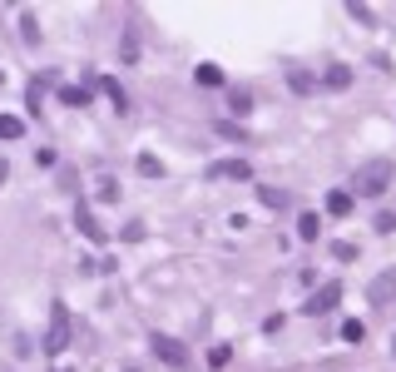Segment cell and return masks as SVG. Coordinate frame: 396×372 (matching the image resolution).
<instances>
[{
	"label": "cell",
	"mask_w": 396,
	"mask_h": 372,
	"mask_svg": "<svg viewBox=\"0 0 396 372\" xmlns=\"http://www.w3.org/2000/svg\"><path fill=\"white\" fill-rule=\"evenodd\" d=\"M367 293H372V303H391V298H396V269H386V273H376Z\"/></svg>",
	"instance_id": "8992f818"
},
{
	"label": "cell",
	"mask_w": 396,
	"mask_h": 372,
	"mask_svg": "<svg viewBox=\"0 0 396 372\" xmlns=\"http://www.w3.org/2000/svg\"><path fill=\"white\" fill-rule=\"evenodd\" d=\"M139 174H144V179H154V174H163V164H159L154 154H139Z\"/></svg>",
	"instance_id": "e0dca14e"
},
{
	"label": "cell",
	"mask_w": 396,
	"mask_h": 372,
	"mask_svg": "<svg viewBox=\"0 0 396 372\" xmlns=\"http://www.w3.org/2000/svg\"><path fill=\"white\" fill-rule=\"evenodd\" d=\"M75 224H80V234H85V238H94V243H104V229H99V219L89 214V208H75Z\"/></svg>",
	"instance_id": "ba28073f"
},
{
	"label": "cell",
	"mask_w": 396,
	"mask_h": 372,
	"mask_svg": "<svg viewBox=\"0 0 396 372\" xmlns=\"http://www.w3.org/2000/svg\"><path fill=\"white\" fill-rule=\"evenodd\" d=\"M25 134V120H15V115H0V139H20Z\"/></svg>",
	"instance_id": "7c38bea8"
},
{
	"label": "cell",
	"mask_w": 396,
	"mask_h": 372,
	"mask_svg": "<svg viewBox=\"0 0 396 372\" xmlns=\"http://www.w3.org/2000/svg\"><path fill=\"white\" fill-rule=\"evenodd\" d=\"M391 159H367V164L357 169V179H352V189L357 194H367V199H381L386 189H391Z\"/></svg>",
	"instance_id": "6da1fadb"
},
{
	"label": "cell",
	"mask_w": 396,
	"mask_h": 372,
	"mask_svg": "<svg viewBox=\"0 0 396 372\" xmlns=\"http://www.w3.org/2000/svg\"><path fill=\"white\" fill-rule=\"evenodd\" d=\"M149 348H154V357H163L168 367H189V352H184V343H179V338L154 333V343H149Z\"/></svg>",
	"instance_id": "277c9868"
},
{
	"label": "cell",
	"mask_w": 396,
	"mask_h": 372,
	"mask_svg": "<svg viewBox=\"0 0 396 372\" xmlns=\"http://www.w3.org/2000/svg\"><path fill=\"white\" fill-rule=\"evenodd\" d=\"M332 253H337V263H352V258H357V248H352V243H332Z\"/></svg>",
	"instance_id": "44dd1931"
},
{
	"label": "cell",
	"mask_w": 396,
	"mask_h": 372,
	"mask_svg": "<svg viewBox=\"0 0 396 372\" xmlns=\"http://www.w3.org/2000/svg\"><path fill=\"white\" fill-rule=\"evenodd\" d=\"M337 303H342V283H322V288L302 303V313H307V317H322V313H332Z\"/></svg>",
	"instance_id": "3957f363"
},
{
	"label": "cell",
	"mask_w": 396,
	"mask_h": 372,
	"mask_svg": "<svg viewBox=\"0 0 396 372\" xmlns=\"http://www.w3.org/2000/svg\"><path fill=\"white\" fill-rule=\"evenodd\" d=\"M258 199H263L267 208H288V194H282V189H272V184H267V189H258Z\"/></svg>",
	"instance_id": "5bb4252c"
},
{
	"label": "cell",
	"mask_w": 396,
	"mask_h": 372,
	"mask_svg": "<svg viewBox=\"0 0 396 372\" xmlns=\"http://www.w3.org/2000/svg\"><path fill=\"white\" fill-rule=\"evenodd\" d=\"M99 90H104V94H109V99H115V110H119V115H124V110H129V94H124V90H119V80H99Z\"/></svg>",
	"instance_id": "8fae6325"
},
{
	"label": "cell",
	"mask_w": 396,
	"mask_h": 372,
	"mask_svg": "<svg viewBox=\"0 0 396 372\" xmlns=\"http://www.w3.org/2000/svg\"><path fill=\"white\" fill-rule=\"evenodd\" d=\"M322 85H327V90H347V85H352V70H347V65H327Z\"/></svg>",
	"instance_id": "30bf717a"
},
{
	"label": "cell",
	"mask_w": 396,
	"mask_h": 372,
	"mask_svg": "<svg viewBox=\"0 0 396 372\" xmlns=\"http://www.w3.org/2000/svg\"><path fill=\"white\" fill-rule=\"evenodd\" d=\"M89 85H60V104H70V110H85V104H89Z\"/></svg>",
	"instance_id": "52a82bcc"
},
{
	"label": "cell",
	"mask_w": 396,
	"mask_h": 372,
	"mask_svg": "<svg viewBox=\"0 0 396 372\" xmlns=\"http://www.w3.org/2000/svg\"><path fill=\"white\" fill-rule=\"evenodd\" d=\"M288 85H293L298 94H312V75H302V70H288Z\"/></svg>",
	"instance_id": "2e32d148"
},
{
	"label": "cell",
	"mask_w": 396,
	"mask_h": 372,
	"mask_svg": "<svg viewBox=\"0 0 396 372\" xmlns=\"http://www.w3.org/2000/svg\"><path fill=\"white\" fill-rule=\"evenodd\" d=\"M327 214H332V219H347V214H352V194H347V189L327 194Z\"/></svg>",
	"instance_id": "9c48e42d"
},
{
	"label": "cell",
	"mask_w": 396,
	"mask_h": 372,
	"mask_svg": "<svg viewBox=\"0 0 396 372\" xmlns=\"http://www.w3.org/2000/svg\"><path fill=\"white\" fill-rule=\"evenodd\" d=\"M208 179H253V164L248 159H218V164H208Z\"/></svg>",
	"instance_id": "5b68a950"
},
{
	"label": "cell",
	"mask_w": 396,
	"mask_h": 372,
	"mask_svg": "<svg viewBox=\"0 0 396 372\" xmlns=\"http://www.w3.org/2000/svg\"><path fill=\"white\" fill-rule=\"evenodd\" d=\"M391 348H396V343H391Z\"/></svg>",
	"instance_id": "7402d4cb"
},
{
	"label": "cell",
	"mask_w": 396,
	"mask_h": 372,
	"mask_svg": "<svg viewBox=\"0 0 396 372\" xmlns=\"http://www.w3.org/2000/svg\"><path fill=\"white\" fill-rule=\"evenodd\" d=\"M70 348V313H65V303H54L50 308V333H45V352L54 357V352H65Z\"/></svg>",
	"instance_id": "7a4b0ae2"
},
{
	"label": "cell",
	"mask_w": 396,
	"mask_h": 372,
	"mask_svg": "<svg viewBox=\"0 0 396 372\" xmlns=\"http://www.w3.org/2000/svg\"><path fill=\"white\" fill-rule=\"evenodd\" d=\"M342 338H347V343H362V338H367V328L357 323V317H347V323H342Z\"/></svg>",
	"instance_id": "ac0fdd59"
},
{
	"label": "cell",
	"mask_w": 396,
	"mask_h": 372,
	"mask_svg": "<svg viewBox=\"0 0 396 372\" xmlns=\"http://www.w3.org/2000/svg\"><path fill=\"white\" fill-rule=\"evenodd\" d=\"M228 362H233V348H213L208 352V367H228Z\"/></svg>",
	"instance_id": "ffe728a7"
},
{
	"label": "cell",
	"mask_w": 396,
	"mask_h": 372,
	"mask_svg": "<svg viewBox=\"0 0 396 372\" xmlns=\"http://www.w3.org/2000/svg\"><path fill=\"white\" fill-rule=\"evenodd\" d=\"M20 35H25V45H35V40H40V25H35V15H30V10H20Z\"/></svg>",
	"instance_id": "9a60e30c"
},
{
	"label": "cell",
	"mask_w": 396,
	"mask_h": 372,
	"mask_svg": "<svg viewBox=\"0 0 396 372\" xmlns=\"http://www.w3.org/2000/svg\"><path fill=\"white\" fill-rule=\"evenodd\" d=\"M317 234H322V224H317V214H302V219H298V238H307V243H312Z\"/></svg>",
	"instance_id": "4fadbf2b"
},
{
	"label": "cell",
	"mask_w": 396,
	"mask_h": 372,
	"mask_svg": "<svg viewBox=\"0 0 396 372\" xmlns=\"http://www.w3.org/2000/svg\"><path fill=\"white\" fill-rule=\"evenodd\" d=\"M198 85H223V70L218 65H198Z\"/></svg>",
	"instance_id": "d6986e66"
}]
</instances>
